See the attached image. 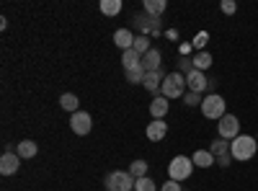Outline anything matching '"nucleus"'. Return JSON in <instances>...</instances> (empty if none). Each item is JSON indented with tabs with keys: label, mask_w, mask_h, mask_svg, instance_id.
Segmentation results:
<instances>
[{
	"label": "nucleus",
	"mask_w": 258,
	"mask_h": 191,
	"mask_svg": "<svg viewBox=\"0 0 258 191\" xmlns=\"http://www.w3.org/2000/svg\"><path fill=\"white\" fill-rule=\"evenodd\" d=\"M217 132L222 140H235V137H240V121L235 114H225L217 124Z\"/></svg>",
	"instance_id": "423d86ee"
},
{
	"label": "nucleus",
	"mask_w": 258,
	"mask_h": 191,
	"mask_svg": "<svg viewBox=\"0 0 258 191\" xmlns=\"http://www.w3.org/2000/svg\"><path fill=\"white\" fill-rule=\"evenodd\" d=\"M163 80H165V75H163V70H158V73H147L145 75V80H142V86L150 91V93H160V86H163Z\"/></svg>",
	"instance_id": "dca6fc26"
},
{
	"label": "nucleus",
	"mask_w": 258,
	"mask_h": 191,
	"mask_svg": "<svg viewBox=\"0 0 258 191\" xmlns=\"http://www.w3.org/2000/svg\"><path fill=\"white\" fill-rule=\"evenodd\" d=\"M142 8H145V13H147V16H155V18H160V16L165 13L168 3H165V0H145Z\"/></svg>",
	"instance_id": "6ab92c4d"
},
{
	"label": "nucleus",
	"mask_w": 258,
	"mask_h": 191,
	"mask_svg": "<svg viewBox=\"0 0 258 191\" xmlns=\"http://www.w3.org/2000/svg\"><path fill=\"white\" fill-rule=\"evenodd\" d=\"M129 173L135 176V181H137V178H145V176H147V163H145V160H135L132 165H129Z\"/></svg>",
	"instance_id": "393cba45"
},
{
	"label": "nucleus",
	"mask_w": 258,
	"mask_h": 191,
	"mask_svg": "<svg viewBox=\"0 0 258 191\" xmlns=\"http://www.w3.org/2000/svg\"><path fill=\"white\" fill-rule=\"evenodd\" d=\"M145 75H147V73H145V68H142V65H140V68H135V70H126V80H129V83H142V80H145Z\"/></svg>",
	"instance_id": "cd10ccee"
},
{
	"label": "nucleus",
	"mask_w": 258,
	"mask_h": 191,
	"mask_svg": "<svg viewBox=\"0 0 258 191\" xmlns=\"http://www.w3.org/2000/svg\"><path fill=\"white\" fill-rule=\"evenodd\" d=\"M142 68H145V73H158V70H163V54H160V49H150L147 54H142Z\"/></svg>",
	"instance_id": "9d476101"
},
{
	"label": "nucleus",
	"mask_w": 258,
	"mask_h": 191,
	"mask_svg": "<svg viewBox=\"0 0 258 191\" xmlns=\"http://www.w3.org/2000/svg\"><path fill=\"white\" fill-rule=\"evenodd\" d=\"M207 41H209V34H207V31H199L197 36H194V41H191V47H194V49H199V52H204V47H207Z\"/></svg>",
	"instance_id": "bb28decb"
},
{
	"label": "nucleus",
	"mask_w": 258,
	"mask_h": 191,
	"mask_svg": "<svg viewBox=\"0 0 258 191\" xmlns=\"http://www.w3.org/2000/svg\"><path fill=\"white\" fill-rule=\"evenodd\" d=\"M165 135H168L165 119H153V121L147 124V140L150 142H160V140H165Z\"/></svg>",
	"instance_id": "f8f14e48"
},
{
	"label": "nucleus",
	"mask_w": 258,
	"mask_h": 191,
	"mask_svg": "<svg viewBox=\"0 0 258 191\" xmlns=\"http://www.w3.org/2000/svg\"><path fill=\"white\" fill-rule=\"evenodd\" d=\"M18 168H21L18 153H3V155H0V173H3V176H13Z\"/></svg>",
	"instance_id": "9b49d317"
},
{
	"label": "nucleus",
	"mask_w": 258,
	"mask_h": 191,
	"mask_svg": "<svg viewBox=\"0 0 258 191\" xmlns=\"http://www.w3.org/2000/svg\"><path fill=\"white\" fill-rule=\"evenodd\" d=\"M202 93H194V91H186V96H183V103L186 106H202Z\"/></svg>",
	"instance_id": "c85d7f7f"
},
{
	"label": "nucleus",
	"mask_w": 258,
	"mask_h": 191,
	"mask_svg": "<svg viewBox=\"0 0 258 191\" xmlns=\"http://www.w3.org/2000/svg\"><path fill=\"white\" fill-rule=\"evenodd\" d=\"M191 160H194V165L197 168H212L214 163H217V158H214L209 150H197L191 155Z\"/></svg>",
	"instance_id": "f3484780"
},
{
	"label": "nucleus",
	"mask_w": 258,
	"mask_h": 191,
	"mask_svg": "<svg viewBox=\"0 0 258 191\" xmlns=\"http://www.w3.org/2000/svg\"><path fill=\"white\" fill-rule=\"evenodd\" d=\"M16 153H18L21 160H29V158H34V155L39 153V145H36L34 140H21V142L16 145Z\"/></svg>",
	"instance_id": "4468645a"
},
{
	"label": "nucleus",
	"mask_w": 258,
	"mask_h": 191,
	"mask_svg": "<svg viewBox=\"0 0 258 191\" xmlns=\"http://www.w3.org/2000/svg\"><path fill=\"white\" fill-rule=\"evenodd\" d=\"M194 59V70H202V73H207L209 68H212V54L204 49V52H197L191 57Z\"/></svg>",
	"instance_id": "412c9836"
},
{
	"label": "nucleus",
	"mask_w": 258,
	"mask_h": 191,
	"mask_svg": "<svg viewBox=\"0 0 258 191\" xmlns=\"http://www.w3.org/2000/svg\"><path fill=\"white\" fill-rule=\"evenodd\" d=\"M225 98L220 96V93H207L204 96V101H202V114L207 116V119H214V121H220L227 111H225Z\"/></svg>",
	"instance_id": "7ed1b4c3"
},
{
	"label": "nucleus",
	"mask_w": 258,
	"mask_h": 191,
	"mask_svg": "<svg viewBox=\"0 0 258 191\" xmlns=\"http://www.w3.org/2000/svg\"><path fill=\"white\" fill-rule=\"evenodd\" d=\"M135 26H140V31L145 34V36H158L160 34V18H155V16H147V13H137L135 16Z\"/></svg>",
	"instance_id": "0eeeda50"
},
{
	"label": "nucleus",
	"mask_w": 258,
	"mask_h": 191,
	"mask_svg": "<svg viewBox=\"0 0 258 191\" xmlns=\"http://www.w3.org/2000/svg\"><path fill=\"white\" fill-rule=\"evenodd\" d=\"M106 188L109 191H135V176L129 171H114L106 176Z\"/></svg>",
	"instance_id": "39448f33"
},
{
	"label": "nucleus",
	"mask_w": 258,
	"mask_h": 191,
	"mask_svg": "<svg viewBox=\"0 0 258 191\" xmlns=\"http://www.w3.org/2000/svg\"><path fill=\"white\" fill-rule=\"evenodd\" d=\"M59 106H62L64 111H70V114H78V111H80V101H78L75 93H62Z\"/></svg>",
	"instance_id": "aec40b11"
},
{
	"label": "nucleus",
	"mask_w": 258,
	"mask_h": 191,
	"mask_svg": "<svg viewBox=\"0 0 258 191\" xmlns=\"http://www.w3.org/2000/svg\"><path fill=\"white\" fill-rule=\"evenodd\" d=\"M220 11H222L225 16H232L235 11H238V3H235V0H222V3H220Z\"/></svg>",
	"instance_id": "c756f323"
},
{
	"label": "nucleus",
	"mask_w": 258,
	"mask_h": 191,
	"mask_svg": "<svg viewBox=\"0 0 258 191\" xmlns=\"http://www.w3.org/2000/svg\"><path fill=\"white\" fill-rule=\"evenodd\" d=\"M114 44H116L121 52L132 49V47H135V34L129 31V29H116V31H114Z\"/></svg>",
	"instance_id": "ddd939ff"
},
{
	"label": "nucleus",
	"mask_w": 258,
	"mask_h": 191,
	"mask_svg": "<svg viewBox=\"0 0 258 191\" xmlns=\"http://www.w3.org/2000/svg\"><path fill=\"white\" fill-rule=\"evenodd\" d=\"M121 65H124V73H126V70H135V68H140V65H142V54H137L135 49H126V52H121Z\"/></svg>",
	"instance_id": "a211bd4d"
},
{
	"label": "nucleus",
	"mask_w": 258,
	"mask_h": 191,
	"mask_svg": "<svg viewBox=\"0 0 258 191\" xmlns=\"http://www.w3.org/2000/svg\"><path fill=\"white\" fill-rule=\"evenodd\" d=\"M255 150H258V140L248 137V135H240L230 142V153L235 160H250V158H255Z\"/></svg>",
	"instance_id": "f257e3e1"
},
{
	"label": "nucleus",
	"mask_w": 258,
	"mask_h": 191,
	"mask_svg": "<svg viewBox=\"0 0 258 191\" xmlns=\"http://www.w3.org/2000/svg\"><path fill=\"white\" fill-rule=\"evenodd\" d=\"M165 36H168V39H178V31H176V29H168Z\"/></svg>",
	"instance_id": "f704fd0d"
},
{
	"label": "nucleus",
	"mask_w": 258,
	"mask_h": 191,
	"mask_svg": "<svg viewBox=\"0 0 258 191\" xmlns=\"http://www.w3.org/2000/svg\"><path fill=\"white\" fill-rule=\"evenodd\" d=\"M255 140H258V135H255Z\"/></svg>",
	"instance_id": "c9c22d12"
},
{
	"label": "nucleus",
	"mask_w": 258,
	"mask_h": 191,
	"mask_svg": "<svg viewBox=\"0 0 258 191\" xmlns=\"http://www.w3.org/2000/svg\"><path fill=\"white\" fill-rule=\"evenodd\" d=\"M101 13L103 16H119L121 13V0H101Z\"/></svg>",
	"instance_id": "4be33fe9"
},
{
	"label": "nucleus",
	"mask_w": 258,
	"mask_h": 191,
	"mask_svg": "<svg viewBox=\"0 0 258 191\" xmlns=\"http://www.w3.org/2000/svg\"><path fill=\"white\" fill-rule=\"evenodd\" d=\"M160 191H183V188H181V183H178V181H170V178H168V181L160 186Z\"/></svg>",
	"instance_id": "473e14b6"
},
{
	"label": "nucleus",
	"mask_w": 258,
	"mask_h": 191,
	"mask_svg": "<svg viewBox=\"0 0 258 191\" xmlns=\"http://www.w3.org/2000/svg\"><path fill=\"white\" fill-rule=\"evenodd\" d=\"M227 150H230V142H227V140H222V137H217V140H214V142L209 145V153H212L214 158L222 155V153H227Z\"/></svg>",
	"instance_id": "b1692460"
},
{
	"label": "nucleus",
	"mask_w": 258,
	"mask_h": 191,
	"mask_svg": "<svg viewBox=\"0 0 258 191\" xmlns=\"http://www.w3.org/2000/svg\"><path fill=\"white\" fill-rule=\"evenodd\" d=\"M168 109H170V103H168L165 96H155L153 103H150V114H153V119H165Z\"/></svg>",
	"instance_id": "2eb2a0df"
},
{
	"label": "nucleus",
	"mask_w": 258,
	"mask_h": 191,
	"mask_svg": "<svg viewBox=\"0 0 258 191\" xmlns=\"http://www.w3.org/2000/svg\"><path fill=\"white\" fill-rule=\"evenodd\" d=\"M235 158H232V153L227 150V153H222V155H217V163H214V165H220V168H227L230 163H232Z\"/></svg>",
	"instance_id": "2f4dec72"
},
{
	"label": "nucleus",
	"mask_w": 258,
	"mask_h": 191,
	"mask_svg": "<svg viewBox=\"0 0 258 191\" xmlns=\"http://www.w3.org/2000/svg\"><path fill=\"white\" fill-rule=\"evenodd\" d=\"M191 49H194V47H191V44H181V57H186V54H188V52H191Z\"/></svg>",
	"instance_id": "72a5a7b5"
},
{
	"label": "nucleus",
	"mask_w": 258,
	"mask_h": 191,
	"mask_svg": "<svg viewBox=\"0 0 258 191\" xmlns=\"http://www.w3.org/2000/svg\"><path fill=\"white\" fill-rule=\"evenodd\" d=\"M135 191H158V183L150 178V176H145V178H137L135 181Z\"/></svg>",
	"instance_id": "a878e982"
},
{
	"label": "nucleus",
	"mask_w": 258,
	"mask_h": 191,
	"mask_svg": "<svg viewBox=\"0 0 258 191\" xmlns=\"http://www.w3.org/2000/svg\"><path fill=\"white\" fill-rule=\"evenodd\" d=\"M137 54H147L150 49H153V44H150V36H145V34H140V36H135V47H132Z\"/></svg>",
	"instance_id": "5701e85b"
},
{
	"label": "nucleus",
	"mask_w": 258,
	"mask_h": 191,
	"mask_svg": "<svg viewBox=\"0 0 258 191\" xmlns=\"http://www.w3.org/2000/svg\"><path fill=\"white\" fill-rule=\"evenodd\" d=\"M160 96H165L168 101L186 96V75L183 73H168L163 86H160Z\"/></svg>",
	"instance_id": "f03ea898"
},
{
	"label": "nucleus",
	"mask_w": 258,
	"mask_h": 191,
	"mask_svg": "<svg viewBox=\"0 0 258 191\" xmlns=\"http://www.w3.org/2000/svg\"><path fill=\"white\" fill-rule=\"evenodd\" d=\"M178 73H183V75H191L194 73V59L191 57H181V70Z\"/></svg>",
	"instance_id": "7c9ffc66"
},
{
	"label": "nucleus",
	"mask_w": 258,
	"mask_h": 191,
	"mask_svg": "<svg viewBox=\"0 0 258 191\" xmlns=\"http://www.w3.org/2000/svg\"><path fill=\"white\" fill-rule=\"evenodd\" d=\"M194 160L191 158H186V155H176L173 160H170V165H168V176H170V181H186L191 173H194Z\"/></svg>",
	"instance_id": "20e7f679"
},
{
	"label": "nucleus",
	"mask_w": 258,
	"mask_h": 191,
	"mask_svg": "<svg viewBox=\"0 0 258 191\" xmlns=\"http://www.w3.org/2000/svg\"><path fill=\"white\" fill-rule=\"evenodd\" d=\"M91 126H93V119H91V114L88 111H78V114H73L70 116V130L75 132V135H88L91 132Z\"/></svg>",
	"instance_id": "6e6552de"
},
{
	"label": "nucleus",
	"mask_w": 258,
	"mask_h": 191,
	"mask_svg": "<svg viewBox=\"0 0 258 191\" xmlns=\"http://www.w3.org/2000/svg\"><path fill=\"white\" fill-rule=\"evenodd\" d=\"M186 86L194 93H204V91H209V78L202 70H194L191 75H186Z\"/></svg>",
	"instance_id": "1a4fd4ad"
}]
</instances>
